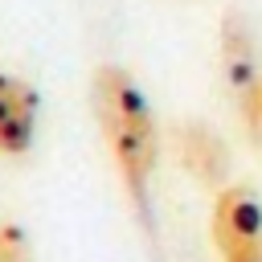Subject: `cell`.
I'll use <instances>...</instances> for the list:
<instances>
[{"instance_id":"2","label":"cell","mask_w":262,"mask_h":262,"mask_svg":"<svg viewBox=\"0 0 262 262\" xmlns=\"http://www.w3.org/2000/svg\"><path fill=\"white\" fill-rule=\"evenodd\" d=\"M209 242L221 262H262V196L250 184H225L213 192Z\"/></svg>"},{"instance_id":"6","label":"cell","mask_w":262,"mask_h":262,"mask_svg":"<svg viewBox=\"0 0 262 262\" xmlns=\"http://www.w3.org/2000/svg\"><path fill=\"white\" fill-rule=\"evenodd\" d=\"M0 262H33V242L16 221L0 217Z\"/></svg>"},{"instance_id":"1","label":"cell","mask_w":262,"mask_h":262,"mask_svg":"<svg viewBox=\"0 0 262 262\" xmlns=\"http://www.w3.org/2000/svg\"><path fill=\"white\" fill-rule=\"evenodd\" d=\"M90 111L139 225L151 229V176L160 164V123L143 86L123 66H98L90 78Z\"/></svg>"},{"instance_id":"7","label":"cell","mask_w":262,"mask_h":262,"mask_svg":"<svg viewBox=\"0 0 262 262\" xmlns=\"http://www.w3.org/2000/svg\"><path fill=\"white\" fill-rule=\"evenodd\" d=\"M258 131H262V82H258Z\"/></svg>"},{"instance_id":"3","label":"cell","mask_w":262,"mask_h":262,"mask_svg":"<svg viewBox=\"0 0 262 262\" xmlns=\"http://www.w3.org/2000/svg\"><path fill=\"white\" fill-rule=\"evenodd\" d=\"M176 160H180V168L201 184V188H209V192H217V188H225V180H229V147H225V139L209 127V123H201V119H184V123H176Z\"/></svg>"},{"instance_id":"5","label":"cell","mask_w":262,"mask_h":262,"mask_svg":"<svg viewBox=\"0 0 262 262\" xmlns=\"http://www.w3.org/2000/svg\"><path fill=\"white\" fill-rule=\"evenodd\" d=\"M41 94L20 74L0 70V156H25L37 139Z\"/></svg>"},{"instance_id":"4","label":"cell","mask_w":262,"mask_h":262,"mask_svg":"<svg viewBox=\"0 0 262 262\" xmlns=\"http://www.w3.org/2000/svg\"><path fill=\"white\" fill-rule=\"evenodd\" d=\"M221 57H225V74H229V86H233V94H237V111H242L246 131H250V135H262V131H258V82H262V70H258V61H254L250 29L242 25L237 12L225 16Z\"/></svg>"}]
</instances>
